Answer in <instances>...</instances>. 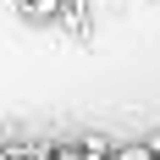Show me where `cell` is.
<instances>
[{
	"mask_svg": "<svg viewBox=\"0 0 160 160\" xmlns=\"http://www.w3.org/2000/svg\"><path fill=\"white\" fill-rule=\"evenodd\" d=\"M111 160H155V149H149L144 138H127V144H116V149H111Z\"/></svg>",
	"mask_w": 160,
	"mask_h": 160,
	"instance_id": "cell-1",
	"label": "cell"
},
{
	"mask_svg": "<svg viewBox=\"0 0 160 160\" xmlns=\"http://www.w3.org/2000/svg\"><path fill=\"white\" fill-rule=\"evenodd\" d=\"M61 6H66V0H22V11L39 17V22H55V17H61Z\"/></svg>",
	"mask_w": 160,
	"mask_h": 160,
	"instance_id": "cell-2",
	"label": "cell"
},
{
	"mask_svg": "<svg viewBox=\"0 0 160 160\" xmlns=\"http://www.w3.org/2000/svg\"><path fill=\"white\" fill-rule=\"evenodd\" d=\"M44 160H88V149H83V138H78V144H55Z\"/></svg>",
	"mask_w": 160,
	"mask_h": 160,
	"instance_id": "cell-3",
	"label": "cell"
},
{
	"mask_svg": "<svg viewBox=\"0 0 160 160\" xmlns=\"http://www.w3.org/2000/svg\"><path fill=\"white\" fill-rule=\"evenodd\" d=\"M17 160H22V155H17Z\"/></svg>",
	"mask_w": 160,
	"mask_h": 160,
	"instance_id": "cell-4",
	"label": "cell"
}]
</instances>
